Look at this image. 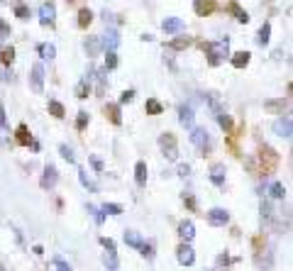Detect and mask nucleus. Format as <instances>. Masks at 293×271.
<instances>
[{
	"instance_id": "1",
	"label": "nucleus",
	"mask_w": 293,
	"mask_h": 271,
	"mask_svg": "<svg viewBox=\"0 0 293 271\" xmlns=\"http://www.w3.org/2000/svg\"><path fill=\"white\" fill-rule=\"evenodd\" d=\"M203 49H205V54H208V64H210V66H220V64L230 57V37H225V39H220V42H210V44H205Z\"/></svg>"
},
{
	"instance_id": "2",
	"label": "nucleus",
	"mask_w": 293,
	"mask_h": 271,
	"mask_svg": "<svg viewBox=\"0 0 293 271\" xmlns=\"http://www.w3.org/2000/svg\"><path fill=\"white\" fill-rule=\"evenodd\" d=\"M191 144L201 152H210L213 149V139H210V132L205 127H191Z\"/></svg>"
},
{
	"instance_id": "3",
	"label": "nucleus",
	"mask_w": 293,
	"mask_h": 271,
	"mask_svg": "<svg viewBox=\"0 0 293 271\" xmlns=\"http://www.w3.org/2000/svg\"><path fill=\"white\" fill-rule=\"evenodd\" d=\"M159 147H162V154L169 159V161H176L179 159V144H176V137L171 132H164L159 137Z\"/></svg>"
},
{
	"instance_id": "4",
	"label": "nucleus",
	"mask_w": 293,
	"mask_h": 271,
	"mask_svg": "<svg viewBox=\"0 0 293 271\" xmlns=\"http://www.w3.org/2000/svg\"><path fill=\"white\" fill-rule=\"evenodd\" d=\"M30 86H32L35 93H42V91H44V66H42V64H35V66H32Z\"/></svg>"
},
{
	"instance_id": "5",
	"label": "nucleus",
	"mask_w": 293,
	"mask_h": 271,
	"mask_svg": "<svg viewBox=\"0 0 293 271\" xmlns=\"http://www.w3.org/2000/svg\"><path fill=\"white\" fill-rule=\"evenodd\" d=\"M56 181H59V171H56V166L54 164H47L44 166V174H42V188L44 191H52L54 186H56Z\"/></svg>"
},
{
	"instance_id": "6",
	"label": "nucleus",
	"mask_w": 293,
	"mask_h": 271,
	"mask_svg": "<svg viewBox=\"0 0 293 271\" xmlns=\"http://www.w3.org/2000/svg\"><path fill=\"white\" fill-rule=\"evenodd\" d=\"M176 259H179L181 266H191V264L196 261V252H193V247L186 244V242H181L179 249H176Z\"/></svg>"
},
{
	"instance_id": "7",
	"label": "nucleus",
	"mask_w": 293,
	"mask_h": 271,
	"mask_svg": "<svg viewBox=\"0 0 293 271\" xmlns=\"http://www.w3.org/2000/svg\"><path fill=\"white\" fill-rule=\"evenodd\" d=\"M39 22H42L44 27H52V25L56 22V5H54V3H44V5L39 8Z\"/></svg>"
},
{
	"instance_id": "8",
	"label": "nucleus",
	"mask_w": 293,
	"mask_h": 271,
	"mask_svg": "<svg viewBox=\"0 0 293 271\" xmlns=\"http://www.w3.org/2000/svg\"><path fill=\"white\" fill-rule=\"evenodd\" d=\"M208 222L213 227H222V225L230 222V213L225 208H213V210H208Z\"/></svg>"
},
{
	"instance_id": "9",
	"label": "nucleus",
	"mask_w": 293,
	"mask_h": 271,
	"mask_svg": "<svg viewBox=\"0 0 293 271\" xmlns=\"http://www.w3.org/2000/svg\"><path fill=\"white\" fill-rule=\"evenodd\" d=\"M100 44H103V49H105V52H115V49L120 47V37H117V30L108 27V32L100 37Z\"/></svg>"
},
{
	"instance_id": "10",
	"label": "nucleus",
	"mask_w": 293,
	"mask_h": 271,
	"mask_svg": "<svg viewBox=\"0 0 293 271\" xmlns=\"http://www.w3.org/2000/svg\"><path fill=\"white\" fill-rule=\"evenodd\" d=\"M274 135H278V137L288 139V137L293 135V125H291V117H278V120L274 122Z\"/></svg>"
},
{
	"instance_id": "11",
	"label": "nucleus",
	"mask_w": 293,
	"mask_h": 271,
	"mask_svg": "<svg viewBox=\"0 0 293 271\" xmlns=\"http://www.w3.org/2000/svg\"><path fill=\"white\" fill-rule=\"evenodd\" d=\"M179 237H181V242H186V244L193 242V237H196V225H193V220H183V222L179 225Z\"/></svg>"
},
{
	"instance_id": "12",
	"label": "nucleus",
	"mask_w": 293,
	"mask_h": 271,
	"mask_svg": "<svg viewBox=\"0 0 293 271\" xmlns=\"http://www.w3.org/2000/svg\"><path fill=\"white\" fill-rule=\"evenodd\" d=\"M193 120H196V113H193V108L183 103V105L179 108V122H181L186 130H191V127H193Z\"/></svg>"
},
{
	"instance_id": "13",
	"label": "nucleus",
	"mask_w": 293,
	"mask_h": 271,
	"mask_svg": "<svg viewBox=\"0 0 293 271\" xmlns=\"http://www.w3.org/2000/svg\"><path fill=\"white\" fill-rule=\"evenodd\" d=\"M83 49H86L88 59L98 57V54H100V49H103V44H100V37H86V42H83Z\"/></svg>"
},
{
	"instance_id": "14",
	"label": "nucleus",
	"mask_w": 293,
	"mask_h": 271,
	"mask_svg": "<svg viewBox=\"0 0 293 271\" xmlns=\"http://www.w3.org/2000/svg\"><path fill=\"white\" fill-rule=\"evenodd\" d=\"M186 25H183V20L181 18H166L164 22H162V30L166 32V35H174V32H181Z\"/></svg>"
},
{
	"instance_id": "15",
	"label": "nucleus",
	"mask_w": 293,
	"mask_h": 271,
	"mask_svg": "<svg viewBox=\"0 0 293 271\" xmlns=\"http://www.w3.org/2000/svg\"><path fill=\"white\" fill-rule=\"evenodd\" d=\"M210 181L215 186H225V164H213L210 166Z\"/></svg>"
},
{
	"instance_id": "16",
	"label": "nucleus",
	"mask_w": 293,
	"mask_h": 271,
	"mask_svg": "<svg viewBox=\"0 0 293 271\" xmlns=\"http://www.w3.org/2000/svg\"><path fill=\"white\" fill-rule=\"evenodd\" d=\"M213 0H193V10L201 15V18H205V15H210L213 13Z\"/></svg>"
},
{
	"instance_id": "17",
	"label": "nucleus",
	"mask_w": 293,
	"mask_h": 271,
	"mask_svg": "<svg viewBox=\"0 0 293 271\" xmlns=\"http://www.w3.org/2000/svg\"><path fill=\"white\" fill-rule=\"evenodd\" d=\"M146 161H137L134 164V181H137V186H146Z\"/></svg>"
},
{
	"instance_id": "18",
	"label": "nucleus",
	"mask_w": 293,
	"mask_h": 271,
	"mask_svg": "<svg viewBox=\"0 0 293 271\" xmlns=\"http://www.w3.org/2000/svg\"><path fill=\"white\" fill-rule=\"evenodd\" d=\"M249 59H252V54H249V52H237V54H230V61H232V66H235V69H244V66L249 64Z\"/></svg>"
},
{
	"instance_id": "19",
	"label": "nucleus",
	"mask_w": 293,
	"mask_h": 271,
	"mask_svg": "<svg viewBox=\"0 0 293 271\" xmlns=\"http://www.w3.org/2000/svg\"><path fill=\"white\" fill-rule=\"evenodd\" d=\"M103 264L108 271H117L120 269V259H117V252H103Z\"/></svg>"
},
{
	"instance_id": "20",
	"label": "nucleus",
	"mask_w": 293,
	"mask_h": 271,
	"mask_svg": "<svg viewBox=\"0 0 293 271\" xmlns=\"http://www.w3.org/2000/svg\"><path fill=\"white\" fill-rule=\"evenodd\" d=\"M269 39H271V25H269V22H264V25L259 27L256 44H259V47H266V44H269Z\"/></svg>"
},
{
	"instance_id": "21",
	"label": "nucleus",
	"mask_w": 293,
	"mask_h": 271,
	"mask_svg": "<svg viewBox=\"0 0 293 271\" xmlns=\"http://www.w3.org/2000/svg\"><path fill=\"white\" fill-rule=\"evenodd\" d=\"M142 242H144V239H142V237H139L134 230H125V244H127V247H132V249H139V247H142Z\"/></svg>"
},
{
	"instance_id": "22",
	"label": "nucleus",
	"mask_w": 293,
	"mask_h": 271,
	"mask_svg": "<svg viewBox=\"0 0 293 271\" xmlns=\"http://www.w3.org/2000/svg\"><path fill=\"white\" fill-rule=\"evenodd\" d=\"M95 78H98V88H95V93H98V96H105V88H108V71H105V69L95 71Z\"/></svg>"
},
{
	"instance_id": "23",
	"label": "nucleus",
	"mask_w": 293,
	"mask_h": 271,
	"mask_svg": "<svg viewBox=\"0 0 293 271\" xmlns=\"http://www.w3.org/2000/svg\"><path fill=\"white\" fill-rule=\"evenodd\" d=\"M78 181H81V186H83V188H88L91 193H98V186L88 178V171H86V169H78Z\"/></svg>"
},
{
	"instance_id": "24",
	"label": "nucleus",
	"mask_w": 293,
	"mask_h": 271,
	"mask_svg": "<svg viewBox=\"0 0 293 271\" xmlns=\"http://www.w3.org/2000/svg\"><path fill=\"white\" fill-rule=\"evenodd\" d=\"M144 110H146V115H162L164 105L157 98H149V100H146V105H144Z\"/></svg>"
},
{
	"instance_id": "25",
	"label": "nucleus",
	"mask_w": 293,
	"mask_h": 271,
	"mask_svg": "<svg viewBox=\"0 0 293 271\" xmlns=\"http://www.w3.org/2000/svg\"><path fill=\"white\" fill-rule=\"evenodd\" d=\"M73 93H76V98H81V100L88 98V96H91V83H88L86 78H81V81L76 83V91H73Z\"/></svg>"
},
{
	"instance_id": "26",
	"label": "nucleus",
	"mask_w": 293,
	"mask_h": 271,
	"mask_svg": "<svg viewBox=\"0 0 293 271\" xmlns=\"http://www.w3.org/2000/svg\"><path fill=\"white\" fill-rule=\"evenodd\" d=\"M269 193H271V198H276V200H283V195H286V188H283V183H281V181H274V183L269 186Z\"/></svg>"
},
{
	"instance_id": "27",
	"label": "nucleus",
	"mask_w": 293,
	"mask_h": 271,
	"mask_svg": "<svg viewBox=\"0 0 293 271\" xmlns=\"http://www.w3.org/2000/svg\"><path fill=\"white\" fill-rule=\"evenodd\" d=\"M91 22H93V13L88 8H81L78 10V27H88Z\"/></svg>"
},
{
	"instance_id": "28",
	"label": "nucleus",
	"mask_w": 293,
	"mask_h": 271,
	"mask_svg": "<svg viewBox=\"0 0 293 271\" xmlns=\"http://www.w3.org/2000/svg\"><path fill=\"white\" fill-rule=\"evenodd\" d=\"M49 113H52L54 117H59V120L66 115V110H64V105H61L59 100H49Z\"/></svg>"
},
{
	"instance_id": "29",
	"label": "nucleus",
	"mask_w": 293,
	"mask_h": 271,
	"mask_svg": "<svg viewBox=\"0 0 293 271\" xmlns=\"http://www.w3.org/2000/svg\"><path fill=\"white\" fill-rule=\"evenodd\" d=\"M18 142H20V144H25V147H27V144H35L25 125H20V127H18Z\"/></svg>"
},
{
	"instance_id": "30",
	"label": "nucleus",
	"mask_w": 293,
	"mask_h": 271,
	"mask_svg": "<svg viewBox=\"0 0 293 271\" xmlns=\"http://www.w3.org/2000/svg\"><path fill=\"white\" fill-rule=\"evenodd\" d=\"M0 59H3L5 66H10L15 61V49L13 47H5V49H0Z\"/></svg>"
},
{
	"instance_id": "31",
	"label": "nucleus",
	"mask_w": 293,
	"mask_h": 271,
	"mask_svg": "<svg viewBox=\"0 0 293 271\" xmlns=\"http://www.w3.org/2000/svg\"><path fill=\"white\" fill-rule=\"evenodd\" d=\"M100 210H103V215H122V205H117V203H105Z\"/></svg>"
},
{
	"instance_id": "32",
	"label": "nucleus",
	"mask_w": 293,
	"mask_h": 271,
	"mask_svg": "<svg viewBox=\"0 0 293 271\" xmlns=\"http://www.w3.org/2000/svg\"><path fill=\"white\" fill-rule=\"evenodd\" d=\"M139 249H142V256H144V259H149V261L154 259V242H142Z\"/></svg>"
},
{
	"instance_id": "33",
	"label": "nucleus",
	"mask_w": 293,
	"mask_h": 271,
	"mask_svg": "<svg viewBox=\"0 0 293 271\" xmlns=\"http://www.w3.org/2000/svg\"><path fill=\"white\" fill-rule=\"evenodd\" d=\"M39 54H42V59H54V57H56V47H54V44H42V47H39Z\"/></svg>"
},
{
	"instance_id": "34",
	"label": "nucleus",
	"mask_w": 293,
	"mask_h": 271,
	"mask_svg": "<svg viewBox=\"0 0 293 271\" xmlns=\"http://www.w3.org/2000/svg\"><path fill=\"white\" fill-rule=\"evenodd\" d=\"M105 113L110 115V120H112L115 125H120V122H122V117H120V105H108V108H105Z\"/></svg>"
},
{
	"instance_id": "35",
	"label": "nucleus",
	"mask_w": 293,
	"mask_h": 271,
	"mask_svg": "<svg viewBox=\"0 0 293 271\" xmlns=\"http://www.w3.org/2000/svg\"><path fill=\"white\" fill-rule=\"evenodd\" d=\"M232 13H235V18H237V22H242V25H247V22H249V13H247V10H242V8H237V5H232Z\"/></svg>"
},
{
	"instance_id": "36",
	"label": "nucleus",
	"mask_w": 293,
	"mask_h": 271,
	"mask_svg": "<svg viewBox=\"0 0 293 271\" xmlns=\"http://www.w3.org/2000/svg\"><path fill=\"white\" fill-rule=\"evenodd\" d=\"M218 122H220V127H222L225 132L232 130V117H230L227 113H220V115H218Z\"/></svg>"
},
{
	"instance_id": "37",
	"label": "nucleus",
	"mask_w": 293,
	"mask_h": 271,
	"mask_svg": "<svg viewBox=\"0 0 293 271\" xmlns=\"http://www.w3.org/2000/svg\"><path fill=\"white\" fill-rule=\"evenodd\" d=\"M88 213L93 215V220H95L98 225H103V222H105V215H103V210H100V208H95V205H91V203H88Z\"/></svg>"
},
{
	"instance_id": "38",
	"label": "nucleus",
	"mask_w": 293,
	"mask_h": 271,
	"mask_svg": "<svg viewBox=\"0 0 293 271\" xmlns=\"http://www.w3.org/2000/svg\"><path fill=\"white\" fill-rule=\"evenodd\" d=\"M59 152H61V156H64L69 164H73V161H76V156H73V149H71L69 144H61V147H59Z\"/></svg>"
},
{
	"instance_id": "39",
	"label": "nucleus",
	"mask_w": 293,
	"mask_h": 271,
	"mask_svg": "<svg viewBox=\"0 0 293 271\" xmlns=\"http://www.w3.org/2000/svg\"><path fill=\"white\" fill-rule=\"evenodd\" d=\"M188 44H191V37H179V39H174L169 47H171V49H186Z\"/></svg>"
},
{
	"instance_id": "40",
	"label": "nucleus",
	"mask_w": 293,
	"mask_h": 271,
	"mask_svg": "<svg viewBox=\"0 0 293 271\" xmlns=\"http://www.w3.org/2000/svg\"><path fill=\"white\" fill-rule=\"evenodd\" d=\"M88 120H91V117H88V113H86V110H81V113H78V117H76V130H86Z\"/></svg>"
},
{
	"instance_id": "41",
	"label": "nucleus",
	"mask_w": 293,
	"mask_h": 271,
	"mask_svg": "<svg viewBox=\"0 0 293 271\" xmlns=\"http://www.w3.org/2000/svg\"><path fill=\"white\" fill-rule=\"evenodd\" d=\"M117 66V54L115 52H108V57H105V71H110V69H115Z\"/></svg>"
},
{
	"instance_id": "42",
	"label": "nucleus",
	"mask_w": 293,
	"mask_h": 271,
	"mask_svg": "<svg viewBox=\"0 0 293 271\" xmlns=\"http://www.w3.org/2000/svg\"><path fill=\"white\" fill-rule=\"evenodd\" d=\"M15 18H20V20H30V8H25V5H15Z\"/></svg>"
},
{
	"instance_id": "43",
	"label": "nucleus",
	"mask_w": 293,
	"mask_h": 271,
	"mask_svg": "<svg viewBox=\"0 0 293 271\" xmlns=\"http://www.w3.org/2000/svg\"><path fill=\"white\" fill-rule=\"evenodd\" d=\"M52 264H54L59 271H71V264H66L61 256H54V259H52Z\"/></svg>"
},
{
	"instance_id": "44",
	"label": "nucleus",
	"mask_w": 293,
	"mask_h": 271,
	"mask_svg": "<svg viewBox=\"0 0 293 271\" xmlns=\"http://www.w3.org/2000/svg\"><path fill=\"white\" fill-rule=\"evenodd\" d=\"M271 215H274V210H271V203H269V200H261V217H264V220H269Z\"/></svg>"
},
{
	"instance_id": "45",
	"label": "nucleus",
	"mask_w": 293,
	"mask_h": 271,
	"mask_svg": "<svg viewBox=\"0 0 293 271\" xmlns=\"http://www.w3.org/2000/svg\"><path fill=\"white\" fill-rule=\"evenodd\" d=\"M134 100V91H125L122 96H120V105H127V103H132Z\"/></svg>"
},
{
	"instance_id": "46",
	"label": "nucleus",
	"mask_w": 293,
	"mask_h": 271,
	"mask_svg": "<svg viewBox=\"0 0 293 271\" xmlns=\"http://www.w3.org/2000/svg\"><path fill=\"white\" fill-rule=\"evenodd\" d=\"M100 244L105 247V252H115V239H110V237H100Z\"/></svg>"
},
{
	"instance_id": "47",
	"label": "nucleus",
	"mask_w": 293,
	"mask_h": 271,
	"mask_svg": "<svg viewBox=\"0 0 293 271\" xmlns=\"http://www.w3.org/2000/svg\"><path fill=\"white\" fill-rule=\"evenodd\" d=\"M5 37H10V25L5 20H0V39H5Z\"/></svg>"
},
{
	"instance_id": "48",
	"label": "nucleus",
	"mask_w": 293,
	"mask_h": 271,
	"mask_svg": "<svg viewBox=\"0 0 293 271\" xmlns=\"http://www.w3.org/2000/svg\"><path fill=\"white\" fill-rule=\"evenodd\" d=\"M179 176H181V178H188V176H191V166H188V164H179Z\"/></svg>"
},
{
	"instance_id": "49",
	"label": "nucleus",
	"mask_w": 293,
	"mask_h": 271,
	"mask_svg": "<svg viewBox=\"0 0 293 271\" xmlns=\"http://www.w3.org/2000/svg\"><path fill=\"white\" fill-rule=\"evenodd\" d=\"M0 81H13V71H8V69H0Z\"/></svg>"
},
{
	"instance_id": "50",
	"label": "nucleus",
	"mask_w": 293,
	"mask_h": 271,
	"mask_svg": "<svg viewBox=\"0 0 293 271\" xmlns=\"http://www.w3.org/2000/svg\"><path fill=\"white\" fill-rule=\"evenodd\" d=\"M0 127L8 130V120H5V108L3 105H0Z\"/></svg>"
},
{
	"instance_id": "51",
	"label": "nucleus",
	"mask_w": 293,
	"mask_h": 271,
	"mask_svg": "<svg viewBox=\"0 0 293 271\" xmlns=\"http://www.w3.org/2000/svg\"><path fill=\"white\" fill-rule=\"evenodd\" d=\"M183 200L188 203V208H191V210L196 208V200H193V195H188V193H183Z\"/></svg>"
},
{
	"instance_id": "52",
	"label": "nucleus",
	"mask_w": 293,
	"mask_h": 271,
	"mask_svg": "<svg viewBox=\"0 0 293 271\" xmlns=\"http://www.w3.org/2000/svg\"><path fill=\"white\" fill-rule=\"evenodd\" d=\"M222 264H225V266L230 264V256H227V254H220V256H218V266H222Z\"/></svg>"
},
{
	"instance_id": "53",
	"label": "nucleus",
	"mask_w": 293,
	"mask_h": 271,
	"mask_svg": "<svg viewBox=\"0 0 293 271\" xmlns=\"http://www.w3.org/2000/svg\"><path fill=\"white\" fill-rule=\"evenodd\" d=\"M91 164H93V166H95V169H98V171H100V169H103V164H100V159H95V156H93V159H91Z\"/></svg>"
},
{
	"instance_id": "54",
	"label": "nucleus",
	"mask_w": 293,
	"mask_h": 271,
	"mask_svg": "<svg viewBox=\"0 0 293 271\" xmlns=\"http://www.w3.org/2000/svg\"><path fill=\"white\" fill-rule=\"evenodd\" d=\"M213 271H225V269H220V266H218V269H213Z\"/></svg>"
},
{
	"instance_id": "55",
	"label": "nucleus",
	"mask_w": 293,
	"mask_h": 271,
	"mask_svg": "<svg viewBox=\"0 0 293 271\" xmlns=\"http://www.w3.org/2000/svg\"><path fill=\"white\" fill-rule=\"evenodd\" d=\"M0 49H3V39H0Z\"/></svg>"
},
{
	"instance_id": "56",
	"label": "nucleus",
	"mask_w": 293,
	"mask_h": 271,
	"mask_svg": "<svg viewBox=\"0 0 293 271\" xmlns=\"http://www.w3.org/2000/svg\"><path fill=\"white\" fill-rule=\"evenodd\" d=\"M0 271H5V269H3V266H0Z\"/></svg>"
}]
</instances>
